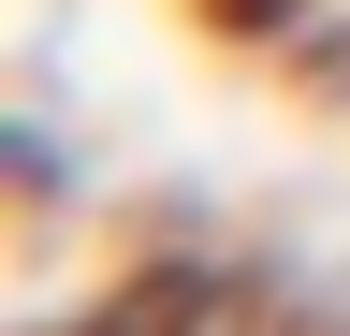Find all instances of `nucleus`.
Masks as SVG:
<instances>
[{
  "instance_id": "nucleus-1",
  "label": "nucleus",
  "mask_w": 350,
  "mask_h": 336,
  "mask_svg": "<svg viewBox=\"0 0 350 336\" xmlns=\"http://www.w3.org/2000/svg\"><path fill=\"white\" fill-rule=\"evenodd\" d=\"M219 15H234V29H306L321 0H219Z\"/></svg>"
}]
</instances>
